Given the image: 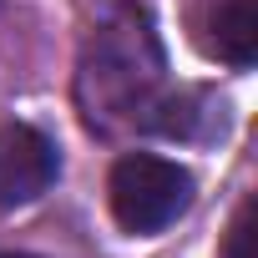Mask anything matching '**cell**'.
Returning <instances> with one entry per match:
<instances>
[{
  "mask_svg": "<svg viewBox=\"0 0 258 258\" xmlns=\"http://www.w3.org/2000/svg\"><path fill=\"white\" fill-rule=\"evenodd\" d=\"M0 258H36V253H0Z\"/></svg>",
  "mask_w": 258,
  "mask_h": 258,
  "instance_id": "cell-6",
  "label": "cell"
},
{
  "mask_svg": "<svg viewBox=\"0 0 258 258\" xmlns=\"http://www.w3.org/2000/svg\"><path fill=\"white\" fill-rule=\"evenodd\" d=\"M253 213H258V203L248 198V203L238 208V218H233L228 243H223V253H218V258H253Z\"/></svg>",
  "mask_w": 258,
  "mask_h": 258,
  "instance_id": "cell-5",
  "label": "cell"
},
{
  "mask_svg": "<svg viewBox=\"0 0 258 258\" xmlns=\"http://www.w3.org/2000/svg\"><path fill=\"white\" fill-rule=\"evenodd\" d=\"M213 56H223L228 66L248 71L258 61V0H223L213 16V36H208Z\"/></svg>",
  "mask_w": 258,
  "mask_h": 258,
  "instance_id": "cell-4",
  "label": "cell"
},
{
  "mask_svg": "<svg viewBox=\"0 0 258 258\" xmlns=\"http://www.w3.org/2000/svg\"><path fill=\"white\" fill-rule=\"evenodd\" d=\"M61 177V147L31 121H0V208H26Z\"/></svg>",
  "mask_w": 258,
  "mask_h": 258,
  "instance_id": "cell-3",
  "label": "cell"
},
{
  "mask_svg": "<svg viewBox=\"0 0 258 258\" xmlns=\"http://www.w3.org/2000/svg\"><path fill=\"white\" fill-rule=\"evenodd\" d=\"M167 51L142 0H111L76 61V106L96 137L152 132L167 106Z\"/></svg>",
  "mask_w": 258,
  "mask_h": 258,
  "instance_id": "cell-1",
  "label": "cell"
},
{
  "mask_svg": "<svg viewBox=\"0 0 258 258\" xmlns=\"http://www.w3.org/2000/svg\"><path fill=\"white\" fill-rule=\"evenodd\" d=\"M192 192H198L192 172L157 152H126L111 162V177H106V203L116 228L137 238L172 228L192 208Z\"/></svg>",
  "mask_w": 258,
  "mask_h": 258,
  "instance_id": "cell-2",
  "label": "cell"
}]
</instances>
